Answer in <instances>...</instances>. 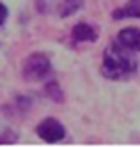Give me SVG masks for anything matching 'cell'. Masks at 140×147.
Returning a JSON list of instances; mask_svg holds the SVG:
<instances>
[{"label": "cell", "instance_id": "30bf717a", "mask_svg": "<svg viewBox=\"0 0 140 147\" xmlns=\"http://www.w3.org/2000/svg\"><path fill=\"white\" fill-rule=\"evenodd\" d=\"M7 16H9V11H7V7H5L2 2H0V27H2V25L5 23Z\"/></svg>", "mask_w": 140, "mask_h": 147}, {"label": "cell", "instance_id": "3957f363", "mask_svg": "<svg viewBox=\"0 0 140 147\" xmlns=\"http://www.w3.org/2000/svg\"><path fill=\"white\" fill-rule=\"evenodd\" d=\"M36 133H37L39 138L45 140L46 144H55V142L62 140L64 136H66V128H64V124L60 121L53 119V117H46L37 124Z\"/></svg>", "mask_w": 140, "mask_h": 147}, {"label": "cell", "instance_id": "6da1fadb", "mask_svg": "<svg viewBox=\"0 0 140 147\" xmlns=\"http://www.w3.org/2000/svg\"><path fill=\"white\" fill-rule=\"evenodd\" d=\"M137 51L128 50L122 45L110 43L103 53L101 73L105 78L110 80H124L130 78L137 71Z\"/></svg>", "mask_w": 140, "mask_h": 147}, {"label": "cell", "instance_id": "ba28073f", "mask_svg": "<svg viewBox=\"0 0 140 147\" xmlns=\"http://www.w3.org/2000/svg\"><path fill=\"white\" fill-rule=\"evenodd\" d=\"M45 90H46V94L55 103H62L64 101V94H62V90H60V87H59L57 82H48L46 87H45Z\"/></svg>", "mask_w": 140, "mask_h": 147}, {"label": "cell", "instance_id": "5b68a950", "mask_svg": "<svg viewBox=\"0 0 140 147\" xmlns=\"http://www.w3.org/2000/svg\"><path fill=\"white\" fill-rule=\"evenodd\" d=\"M71 36L76 43H96L98 34L89 23H76L71 30Z\"/></svg>", "mask_w": 140, "mask_h": 147}, {"label": "cell", "instance_id": "9c48e42d", "mask_svg": "<svg viewBox=\"0 0 140 147\" xmlns=\"http://www.w3.org/2000/svg\"><path fill=\"white\" fill-rule=\"evenodd\" d=\"M18 140V133L13 129H2L0 131V145H11Z\"/></svg>", "mask_w": 140, "mask_h": 147}, {"label": "cell", "instance_id": "7a4b0ae2", "mask_svg": "<svg viewBox=\"0 0 140 147\" xmlns=\"http://www.w3.org/2000/svg\"><path fill=\"white\" fill-rule=\"evenodd\" d=\"M21 75L27 82H43L51 75V62L48 55L41 53V51H34L30 53L21 67Z\"/></svg>", "mask_w": 140, "mask_h": 147}, {"label": "cell", "instance_id": "52a82bcc", "mask_svg": "<svg viewBox=\"0 0 140 147\" xmlns=\"http://www.w3.org/2000/svg\"><path fill=\"white\" fill-rule=\"evenodd\" d=\"M80 7H82V0H60L59 14H60V18H68L76 13Z\"/></svg>", "mask_w": 140, "mask_h": 147}, {"label": "cell", "instance_id": "277c9868", "mask_svg": "<svg viewBox=\"0 0 140 147\" xmlns=\"http://www.w3.org/2000/svg\"><path fill=\"white\" fill-rule=\"evenodd\" d=\"M117 43L122 45L128 50H133L138 53V48H140V32L137 27H126L122 28L119 36H117Z\"/></svg>", "mask_w": 140, "mask_h": 147}, {"label": "cell", "instance_id": "8992f818", "mask_svg": "<svg viewBox=\"0 0 140 147\" xmlns=\"http://www.w3.org/2000/svg\"><path fill=\"white\" fill-rule=\"evenodd\" d=\"M140 16V0H130L124 7L117 9L112 13L114 20H122V18H138Z\"/></svg>", "mask_w": 140, "mask_h": 147}]
</instances>
